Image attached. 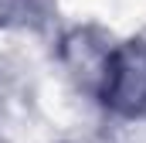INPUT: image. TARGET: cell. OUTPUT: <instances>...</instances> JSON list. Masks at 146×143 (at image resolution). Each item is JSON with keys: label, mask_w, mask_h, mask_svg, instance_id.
<instances>
[{"label": "cell", "mask_w": 146, "mask_h": 143, "mask_svg": "<svg viewBox=\"0 0 146 143\" xmlns=\"http://www.w3.org/2000/svg\"><path fill=\"white\" fill-rule=\"evenodd\" d=\"M102 96L112 109L133 112L146 102V48L143 44H129L112 51L109 65H106V85Z\"/></svg>", "instance_id": "cell-1"}]
</instances>
